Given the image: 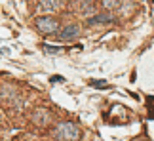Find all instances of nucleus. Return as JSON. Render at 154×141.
Here are the masks:
<instances>
[{
    "label": "nucleus",
    "instance_id": "f257e3e1",
    "mask_svg": "<svg viewBox=\"0 0 154 141\" xmlns=\"http://www.w3.org/2000/svg\"><path fill=\"white\" fill-rule=\"evenodd\" d=\"M53 137L57 141H78L80 128L74 122H59L53 130Z\"/></svg>",
    "mask_w": 154,
    "mask_h": 141
},
{
    "label": "nucleus",
    "instance_id": "7ed1b4c3",
    "mask_svg": "<svg viewBox=\"0 0 154 141\" xmlns=\"http://www.w3.org/2000/svg\"><path fill=\"white\" fill-rule=\"evenodd\" d=\"M78 34H80V27L76 25V23H70V25H65V27L61 29V33H59V38L65 40V42H70V40L78 38Z\"/></svg>",
    "mask_w": 154,
    "mask_h": 141
},
{
    "label": "nucleus",
    "instance_id": "f03ea898",
    "mask_svg": "<svg viewBox=\"0 0 154 141\" xmlns=\"http://www.w3.org/2000/svg\"><path fill=\"white\" fill-rule=\"evenodd\" d=\"M36 29L42 34H55L59 33V21L51 15H40L36 19Z\"/></svg>",
    "mask_w": 154,
    "mask_h": 141
},
{
    "label": "nucleus",
    "instance_id": "20e7f679",
    "mask_svg": "<svg viewBox=\"0 0 154 141\" xmlns=\"http://www.w3.org/2000/svg\"><path fill=\"white\" fill-rule=\"evenodd\" d=\"M112 15L110 14H95L90 17V25H103V23H110Z\"/></svg>",
    "mask_w": 154,
    "mask_h": 141
},
{
    "label": "nucleus",
    "instance_id": "39448f33",
    "mask_svg": "<svg viewBox=\"0 0 154 141\" xmlns=\"http://www.w3.org/2000/svg\"><path fill=\"white\" fill-rule=\"evenodd\" d=\"M59 6H61L59 2H48V0H46V2L38 4V11H55Z\"/></svg>",
    "mask_w": 154,
    "mask_h": 141
},
{
    "label": "nucleus",
    "instance_id": "423d86ee",
    "mask_svg": "<svg viewBox=\"0 0 154 141\" xmlns=\"http://www.w3.org/2000/svg\"><path fill=\"white\" fill-rule=\"evenodd\" d=\"M46 52H51V54H63V50H57L55 46H44Z\"/></svg>",
    "mask_w": 154,
    "mask_h": 141
},
{
    "label": "nucleus",
    "instance_id": "0eeeda50",
    "mask_svg": "<svg viewBox=\"0 0 154 141\" xmlns=\"http://www.w3.org/2000/svg\"><path fill=\"white\" fill-rule=\"evenodd\" d=\"M103 6H105V8H118L120 4H118V2H110V0H106V2H105Z\"/></svg>",
    "mask_w": 154,
    "mask_h": 141
}]
</instances>
